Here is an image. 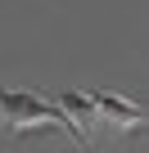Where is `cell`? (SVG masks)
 Here are the masks:
<instances>
[{"label":"cell","instance_id":"3957f363","mask_svg":"<svg viewBox=\"0 0 149 153\" xmlns=\"http://www.w3.org/2000/svg\"><path fill=\"white\" fill-rule=\"evenodd\" d=\"M59 113L68 117V131H72V135H77L82 144H91L95 122H100V113H95V99H91V95H82V90H63V95H59Z\"/></svg>","mask_w":149,"mask_h":153},{"label":"cell","instance_id":"6da1fadb","mask_svg":"<svg viewBox=\"0 0 149 153\" xmlns=\"http://www.w3.org/2000/svg\"><path fill=\"white\" fill-rule=\"evenodd\" d=\"M0 126L9 135L18 131H50V126H68V117L59 113V104H45L32 90H0Z\"/></svg>","mask_w":149,"mask_h":153},{"label":"cell","instance_id":"7a4b0ae2","mask_svg":"<svg viewBox=\"0 0 149 153\" xmlns=\"http://www.w3.org/2000/svg\"><path fill=\"white\" fill-rule=\"evenodd\" d=\"M91 99H95L100 122H104V126H118V131H131V126H140V122L149 117V108H145V104H131V99L109 95V90H95Z\"/></svg>","mask_w":149,"mask_h":153}]
</instances>
